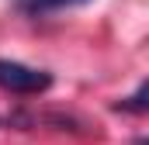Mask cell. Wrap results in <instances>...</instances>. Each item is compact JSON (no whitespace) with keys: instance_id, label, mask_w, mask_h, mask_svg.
I'll return each mask as SVG.
<instances>
[{"instance_id":"1","label":"cell","mask_w":149,"mask_h":145,"mask_svg":"<svg viewBox=\"0 0 149 145\" xmlns=\"http://www.w3.org/2000/svg\"><path fill=\"white\" fill-rule=\"evenodd\" d=\"M49 86H52V76H49L45 69L14 62V59H0V90L31 97V93H45Z\"/></svg>"},{"instance_id":"2","label":"cell","mask_w":149,"mask_h":145,"mask_svg":"<svg viewBox=\"0 0 149 145\" xmlns=\"http://www.w3.org/2000/svg\"><path fill=\"white\" fill-rule=\"evenodd\" d=\"M80 3H90V0H14V7L28 17H45V14H56V10H66V7H80Z\"/></svg>"},{"instance_id":"3","label":"cell","mask_w":149,"mask_h":145,"mask_svg":"<svg viewBox=\"0 0 149 145\" xmlns=\"http://www.w3.org/2000/svg\"><path fill=\"white\" fill-rule=\"evenodd\" d=\"M146 97H149V83H139V90L132 93V97H125L121 104H118V110H128V114H146Z\"/></svg>"}]
</instances>
